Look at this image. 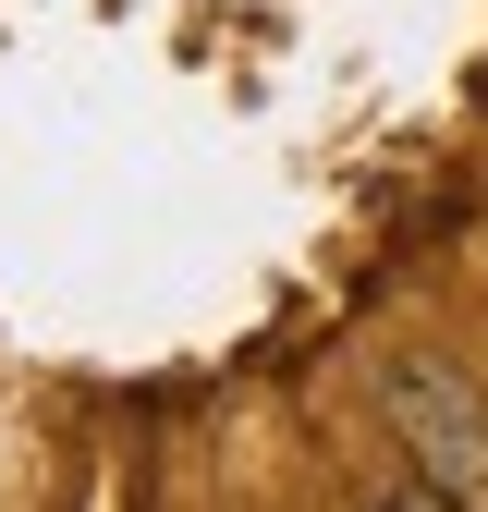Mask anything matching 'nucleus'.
Instances as JSON below:
<instances>
[{
    "mask_svg": "<svg viewBox=\"0 0 488 512\" xmlns=\"http://www.w3.org/2000/svg\"><path fill=\"white\" fill-rule=\"evenodd\" d=\"M379 415L403 427L427 488H452V500L488 488V403H476V378L452 354H379Z\"/></svg>",
    "mask_w": 488,
    "mask_h": 512,
    "instance_id": "f257e3e1",
    "label": "nucleus"
},
{
    "mask_svg": "<svg viewBox=\"0 0 488 512\" xmlns=\"http://www.w3.org/2000/svg\"><path fill=\"white\" fill-rule=\"evenodd\" d=\"M391 512H464V500H452V488H403Z\"/></svg>",
    "mask_w": 488,
    "mask_h": 512,
    "instance_id": "f03ea898",
    "label": "nucleus"
}]
</instances>
